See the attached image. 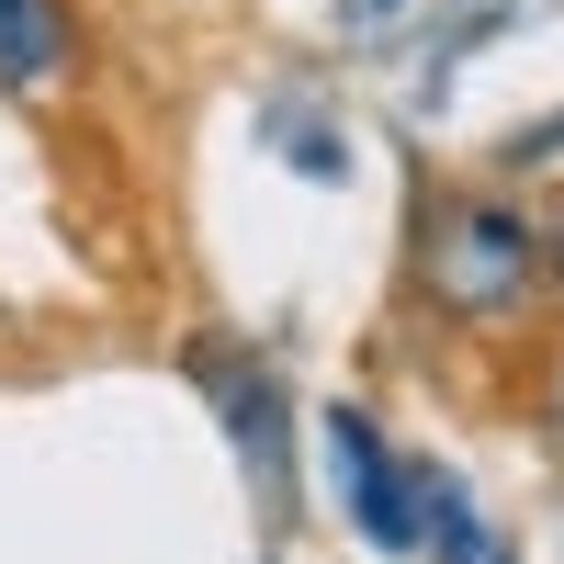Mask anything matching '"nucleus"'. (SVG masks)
Wrapping results in <instances>:
<instances>
[{"label":"nucleus","mask_w":564,"mask_h":564,"mask_svg":"<svg viewBox=\"0 0 564 564\" xmlns=\"http://www.w3.org/2000/svg\"><path fill=\"white\" fill-rule=\"evenodd\" d=\"M542 238H531V215H508V204H486V193H463V204H441V226H430V294L452 305V316H520L531 305V282H542Z\"/></svg>","instance_id":"1"},{"label":"nucleus","mask_w":564,"mask_h":564,"mask_svg":"<svg viewBox=\"0 0 564 564\" xmlns=\"http://www.w3.org/2000/svg\"><path fill=\"white\" fill-rule=\"evenodd\" d=\"M193 372H204V395H215V417L238 430V463H249V486L260 497H282V384L249 361V350H193Z\"/></svg>","instance_id":"3"},{"label":"nucleus","mask_w":564,"mask_h":564,"mask_svg":"<svg viewBox=\"0 0 564 564\" xmlns=\"http://www.w3.org/2000/svg\"><path fill=\"white\" fill-rule=\"evenodd\" d=\"M79 57L68 0H0V90H57Z\"/></svg>","instance_id":"4"},{"label":"nucleus","mask_w":564,"mask_h":564,"mask_svg":"<svg viewBox=\"0 0 564 564\" xmlns=\"http://www.w3.org/2000/svg\"><path fill=\"white\" fill-rule=\"evenodd\" d=\"M327 475H339V508H350V531L372 553H417L430 542V463H395L361 406H327Z\"/></svg>","instance_id":"2"},{"label":"nucleus","mask_w":564,"mask_h":564,"mask_svg":"<svg viewBox=\"0 0 564 564\" xmlns=\"http://www.w3.org/2000/svg\"><path fill=\"white\" fill-rule=\"evenodd\" d=\"M553 282H564V215H553Z\"/></svg>","instance_id":"5"}]
</instances>
